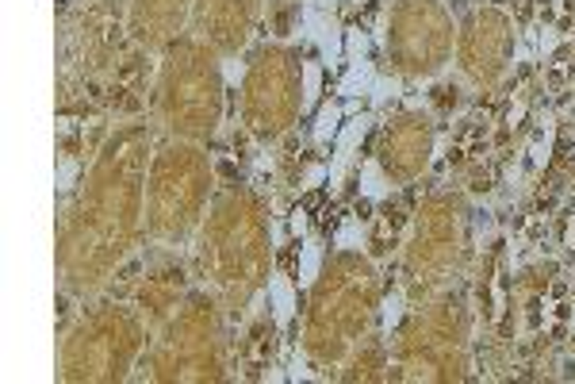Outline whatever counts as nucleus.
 <instances>
[{"label":"nucleus","mask_w":575,"mask_h":384,"mask_svg":"<svg viewBox=\"0 0 575 384\" xmlns=\"http://www.w3.org/2000/svg\"><path fill=\"white\" fill-rule=\"evenodd\" d=\"M334 12H319V8H307L303 4V27H307V39H315L319 42V51H322V58H326V66L330 69H337L342 66V58H345V51H342V35H337V27H334Z\"/></svg>","instance_id":"nucleus-1"},{"label":"nucleus","mask_w":575,"mask_h":384,"mask_svg":"<svg viewBox=\"0 0 575 384\" xmlns=\"http://www.w3.org/2000/svg\"><path fill=\"white\" fill-rule=\"evenodd\" d=\"M364 131H369V116H353L342 131H337V154H334V166H330V189L334 192H337V184H342L345 166H349V158H353L357 142L364 139Z\"/></svg>","instance_id":"nucleus-2"},{"label":"nucleus","mask_w":575,"mask_h":384,"mask_svg":"<svg viewBox=\"0 0 575 384\" xmlns=\"http://www.w3.org/2000/svg\"><path fill=\"white\" fill-rule=\"evenodd\" d=\"M269 304H272V315H276L280 326L292 323V315H296V284L288 281L284 273L272 277V284H269Z\"/></svg>","instance_id":"nucleus-3"},{"label":"nucleus","mask_w":575,"mask_h":384,"mask_svg":"<svg viewBox=\"0 0 575 384\" xmlns=\"http://www.w3.org/2000/svg\"><path fill=\"white\" fill-rule=\"evenodd\" d=\"M372 85H376L372 62H353V66L345 69V77L337 81V92H342L345 101H357L361 92H372Z\"/></svg>","instance_id":"nucleus-4"},{"label":"nucleus","mask_w":575,"mask_h":384,"mask_svg":"<svg viewBox=\"0 0 575 384\" xmlns=\"http://www.w3.org/2000/svg\"><path fill=\"white\" fill-rule=\"evenodd\" d=\"M337 131H342V108H337V104H322L319 116H315V127H311L315 142L337 139Z\"/></svg>","instance_id":"nucleus-5"},{"label":"nucleus","mask_w":575,"mask_h":384,"mask_svg":"<svg viewBox=\"0 0 575 384\" xmlns=\"http://www.w3.org/2000/svg\"><path fill=\"white\" fill-rule=\"evenodd\" d=\"M541 123H545L541 139L529 146V166H533V169H545V162L552 158V139H556V116H545Z\"/></svg>","instance_id":"nucleus-6"},{"label":"nucleus","mask_w":575,"mask_h":384,"mask_svg":"<svg viewBox=\"0 0 575 384\" xmlns=\"http://www.w3.org/2000/svg\"><path fill=\"white\" fill-rule=\"evenodd\" d=\"M319 265H322V246L315 238H307L299 246V284H311L319 277Z\"/></svg>","instance_id":"nucleus-7"},{"label":"nucleus","mask_w":575,"mask_h":384,"mask_svg":"<svg viewBox=\"0 0 575 384\" xmlns=\"http://www.w3.org/2000/svg\"><path fill=\"white\" fill-rule=\"evenodd\" d=\"M361 196H369V200L387 196V181H384V173H380L376 162H364L361 166Z\"/></svg>","instance_id":"nucleus-8"},{"label":"nucleus","mask_w":575,"mask_h":384,"mask_svg":"<svg viewBox=\"0 0 575 384\" xmlns=\"http://www.w3.org/2000/svg\"><path fill=\"white\" fill-rule=\"evenodd\" d=\"M319 92H322L319 62H307L303 66V108H315V104H319Z\"/></svg>","instance_id":"nucleus-9"},{"label":"nucleus","mask_w":575,"mask_h":384,"mask_svg":"<svg viewBox=\"0 0 575 384\" xmlns=\"http://www.w3.org/2000/svg\"><path fill=\"white\" fill-rule=\"evenodd\" d=\"M334 246L337 250H357V246H361V219H353V216L345 219L334 234Z\"/></svg>","instance_id":"nucleus-10"},{"label":"nucleus","mask_w":575,"mask_h":384,"mask_svg":"<svg viewBox=\"0 0 575 384\" xmlns=\"http://www.w3.org/2000/svg\"><path fill=\"white\" fill-rule=\"evenodd\" d=\"M364 51H369L364 31L361 27H345V54H349V66H353V62H369L364 58Z\"/></svg>","instance_id":"nucleus-11"},{"label":"nucleus","mask_w":575,"mask_h":384,"mask_svg":"<svg viewBox=\"0 0 575 384\" xmlns=\"http://www.w3.org/2000/svg\"><path fill=\"white\" fill-rule=\"evenodd\" d=\"M556 46H560V31H556V27H537V54H541V58H549Z\"/></svg>","instance_id":"nucleus-12"},{"label":"nucleus","mask_w":575,"mask_h":384,"mask_svg":"<svg viewBox=\"0 0 575 384\" xmlns=\"http://www.w3.org/2000/svg\"><path fill=\"white\" fill-rule=\"evenodd\" d=\"M399 311H402V296L391 293V296L384 300V331H387V334H391L395 323H399Z\"/></svg>","instance_id":"nucleus-13"},{"label":"nucleus","mask_w":575,"mask_h":384,"mask_svg":"<svg viewBox=\"0 0 575 384\" xmlns=\"http://www.w3.org/2000/svg\"><path fill=\"white\" fill-rule=\"evenodd\" d=\"M395 92H399V85H395V81H376V85H372V96H376V104H384L387 96H395Z\"/></svg>","instance_id":"nucleus-14"},{"label":"nucleus","mask_w":575,"mask_h":384,"mask_svg":"<svg viewBox=\"0 0 575 384\" xmlns=\"http://www.w3.org/2000/svg\"><path fill=\"white\" fill-rule=\"evenodd\" d=\"M73 173H77V166H73V162H66V166L57 169V189H62V192L69 189V181H73Z\"/></svg>","instance_id":"nucleus-15"},{"label":"nucleus","mask_w":575,"mask_h":384,"mask_svg":"<svg viewBox=\"0 0 575 384\" xmlns=\"http://www.w3.org/2000/svg\"><path fill=\"white\" fill-rule=\"evenodd\" d=\"M522 119H526V101L510 104V112H506V123H510V127H518V123H522Z\"/></svg>","instance_id":"nucleus-16"},{"label":"nucleus","mask_w":575,"mask_h":384,"mask_svg":"<svg viewBox=\"0 0 575 384\" xmlns=\"http://www.w3.org/2000/svg\"><path fill=\"white\" fill-rule=\"evenodd\" d=\"M322 177H326V169H322V166H311V169H307V177H303V189H315Z\"/></svg>","instance_id":"nucleus-17"},{"label":"nucleus","mask_w":575,"mask_h":384,"mask_svg":"<svg viewBox=\"0 0 575 384\" xmlns=\"http://www.w3.org/2000/svg\"><path fill=\"white\" fill-rule=\"evenodd\" d=\"M303 231H307V211L296 208L292 211V234H303Z\"/></svg>","instance_id":"nucleus-18"},{"label":"nucleus","mask_w":575,"mask_h":384,"mask_svg":"<svg viewBox=\"0 0 575 384\" xmlns=\"http://www.w3.org/2000/svg\"><path fill=\"white\" fill-rule=\"evenodd\" d=\"M288 376H292V381H307V376H311V373H307V365H303V358H299V354H296V361H292V373H288Z\"/></svg>","instance_id":"nucleus-19"},{"label":"nucleus","mask_w":575,"mask_h":384,"mask_svg":"<svg viewBox=\"0 0 575 384\" xmlns=\"http://www.w3.org/2000/svg\"><path fill=\"white\" fill-rule=\"evenodd\" d=\"M222 73H227L230 85H234V81H242V73H246V69H242V62H227V69H222Z\"/></svg>","instance_id":"nucleus-20"},{"label":"nucleus","mask_w":575,"mask_h":384,"mask_svg":"<svg viewBox=\"0 0 575 384\" xmlns=\"http://www.w3.org/2000/svg\"><path fill=\"white\" fill-rule=\"evenodd\" d=\"M337 0H307V8H319V12H334Z\"/></svg>","instance_id":"nucleus-21"},{"label":"nucleus","mask_w":575,"mask_h":384,"mask_svg":"<svg viewBox=\"0 0 575 384\" xmlns=\"http://www.w3.org/2000/svg\"><path fill=\"white\" fill-rule=\"evenodd\" d=\"M564 246H567V250H575V216L567 219V234H564Z\"/></svg>","instance_id":"nucleus-22"}]
</instances>
